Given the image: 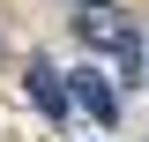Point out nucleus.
Instances as JSON below:
<instances>
[{
    "mask_svg": "<svg viewBox=\"0 0 149 142\" xmlns=\"http://www.w3.org/2000/svg\"><path fill=\"white\" fill-rule=\"evenodd\" d=\"M74 37L90 45V53H112L119 67L134 75V22L112 8V0H97V8H74Z\"/></svg>",
    "mask_w": 149,
    "mask_h": 142,
    "instance_id": "obj_1",
    "label": "nucleus"
},
{
    "mask_svg": "<svg viewBox=\"0 0 149 142\" xmlns=\"http://www.w3.org/2000/svg\"><path fill=\"white\" fill-rule=\"evenodd\" d=\"M22 90H30V105L45 112V120H67V82H60V67H52V60H30Z\"/></svg>",
    "mask_w": 149,
    "mask_h": 142,
    "instance_id": "obj_2",
    "label": "nucleus"
},
{
    "mask_svg": "<svg viewBox=\"0 0 149 142\" xmlns=\"http://www.w3.org/2000/svg\"><path fill=\"white\" fill-rule=\"evenodd\" d=\"M67 97H74V105H90V112H97L104 127H112V112H119V97H112V82H104L97 67H82V75H67Z\"/></svg>",
    "mask_w": 149,
    "mask_h": 142,
    "instance_id": "obj_3",
    "label": "nucleus"
},
{
    "mask_svg": "<svg viewBox=\"0 0 149 142\" xmlns=\"http://www.w3.org/2000/svg\"><path fill=\"white\" fill-rule=\"evenodd\" d=\"M74 8H97V0H74Z\"/></svg>",
    "mask_w": 149,
    "mask_h": 142,
    "instance_id": "obj_4",
    "label": "nucleus"
},
{
    "mask_svg": "<svg viewBox=\"0 0 149 142\" xmlns=\"http://www.w3.org/2000/svg\"><path fill=\"white\" fill-rule=\"evenodd\" d=\"M142 82H149V75H142Z\"/></svg>",
    "mask_w": 149,
    "mask_h": 142,
    "instance_id": "obj_5",
    "label": "nucleus"
}]
</instances>
